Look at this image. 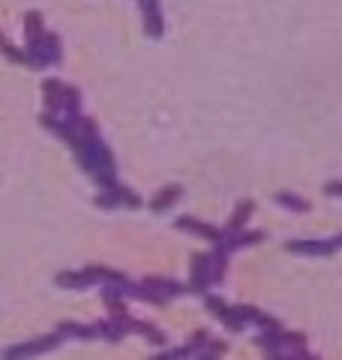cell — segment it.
I'll use <instances>...</instances> for the list:
<instances>
[{
	"label": "cell",
	"mask_w": 342,
	"mask_h": 360,
	"mask_svg": "<svg viewBox=\"0 0 342 360\" xmlns=\"http://www.w3.org/2000/svg\"><path fill=\"white\" fill-rule=\"evenodd\" d=\"M289 250L300 255H330L336 250V243L334 240H291Z\"/></svg>",
	"instance_id": "6da1fadb"
},
{
	"label": "cell",
	"mask_w": 342,
	"mask_h": 360,
	"mask_svg": "<svg viewBox=\"0 0 342 360\" xmlns=\"http://www.w3.org/2000/svg\"><path fill=\"white\" fill-rule=\"evenodd\" d=\"M324 193H327V195H342V184H327Z\"/></svg>",
	"instance_id": "8992f818"
},
{
	"label": "cell",
	"mask_w": 342,
	"mask_h": 360,
	"mask_svg": "<svg viewBox=\"0 0 342 360\" xmlns=\"http://www.w3.org/2000/svg\"><path fill=\"white\" fill-rule=\"evenodd\" d=\"M277 201H279V205H285V207H289V210H298V213H303L306 207H310V205H306V201H303V198H298V195H291V193H279V195H277Z\"/></svg>",
	"instance_id": "3957f363"
},
{
	"label": "cell",
	"mask_w": 342,
	"mask_h": 360,
	"mask_svg": "<svg viewBox=\"0 0 342 360\" xmlns=\"http://www.w3.org/2000/svg\"><path fill=\"white\" fill-rule=\"evenodd\" d=\"M222 352H225V345H222V342H213V345H208V352L198 354V360H216Z\"/></svg>",
	"instance_id": "5b68a950"
},
{
	"label": "cell",
	"mask_w": 342,
	"mask_h": 360,
	"mask_svg": "<svg viewBox=\"0 0 342 360\" xmlns=\"http://www.w3.org/2000/svg\"><path fill=\"white\" fill-rule=\"evenodd\" d=\"M180 195V189L177 186H171V189H165V193H159L156 198H153V210H165L168 207V201L171 198H177Z\"/></svg>",
	"instance_id": "277c9868"
},
{
	"label": "cell",
	"mask_w": 342,
	"mask_h": 360,
	"mask_svg": "<svg viewBox=\"0 0 342 360\" xmlns=\"http://www.w3.org/2000/svg\"><path fill=\"white\" fill-rule=\"evenodd\" d=\"M249 213H253V201H243L241 210H237V217H232V222H228V234H232V231H243L241 225H243V219L249 217Z\"/></svg>",
	"instance_id": "7a4b0ae2"
},
{
	"label": "cell",
	"mask_w": 342,
	"mask_h": 360,
	"mask_svg": "<svg viewBox=\"0 0 342 360\" xmlns=\"http://www.w3.org/2000/svg\"><path fill=\"white\" fill-rule=\"evenodd\" d=\"M334 243H336V246H342V234H339V238H336V240H334Z\"/></svg>",
	"instance_id": "52a82bcc"
}]
</instances>
